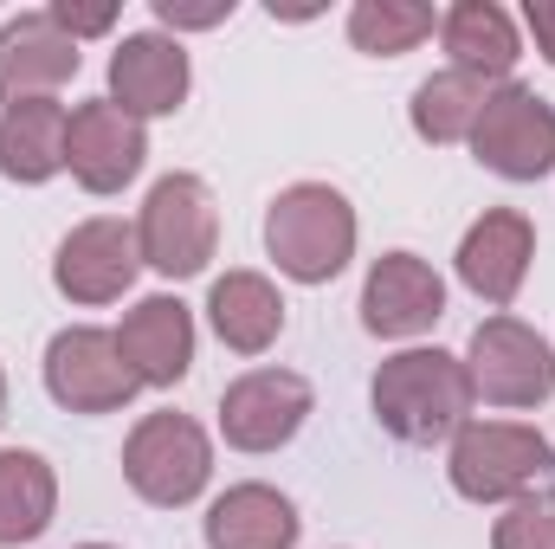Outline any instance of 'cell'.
I'll use <instances>...</instances> for the list:
<instances>
[{"label": "cell", "instance_id": "12", "mask_svg": "<svg viewBox=\"0 0 555 549\" xmlns=\"http://www.w3.org/2000/svg\"><path fill=\"white\" fill-rule=\"evenodd\" d=\"M530 259H537V227H530V214H524V207H485V214L465 227L452 266H459V284H465L478 304L511 310L517 291H524V278H530Z\"/></svg>", "mask_w": 555, "mask_h": 549}, {"label": "cell", "instance_id": "2", "mask_svg": "<svg viewBox=\"0 0 555 549\" xmlns=\"http://www.w3.org/2000/svg\"><path fill=\"white\" fill-rule=\"evenodd\" d=\"M446 478L472 505H524L555 491V439L524 420H465L446 446Z\"/></svg>", "mask_w": 555, "mask_h": 549}, {"label": "cell", "instance_id": "11", "mask_svg": "<svg viewBox=\"0 0 555 549\" xmlns=\"http://www.w3.org/2000/svg\"><path fill=\"white\" fill-rule=\"evenodd\" d=\"M149 162V130H142L130 111H117L111 98H91V104H72V124H65V168L85 194H124Z\"/></svg>", "mask_w": 555, "mask_h": 549}, {"label": "cell", "instance_id": "10", "mask_svg": "<svg viewBox=\"0 0 555 549\" xmlns=\"http://www.w3.org/2000/svg\"><path fill=\"white\" fill-rule=\"evenodd\" d=\"M142 272V246H137V220H117V214H98V220H78L65 240H59V259H52V284L59 297L98 310V304H117Z\"/></svg>", "mask_w": 555, "mask_h": 549}, {"label": "cell", "instance_id": "8", "mask_svg": "<svg viewBox=\"0 0 555 549\" xmlns=\"http://www.w3.org/2000/svg\"><path fill=\"white\" fill-rule=\"evenodd\" d=\"M472 155L504 181H543L555 168V104L530 85H498L472 124Z\"/></svg>", "mask_w": 555, "mask_h": 549}, {"label": "cell", "instance_id": "26", "mask_svg": "<svg viewBox=\"0 0 555 549\" xmlns=\"http://www.w3.org/2000/svg\"><path fill=\"white\" fill-rule=\"evenodd\" d=\"M52 20L85 46V39H98V33H111L117 26V0H98V7H78V0H52Z\"/></svg>", "mask_w": 555, "mask_h": 549}, {"label": "cell", "instance_id": "24", "mask_svg": "<svg viewBox=\"0 0 555 549\" xmlns=\"http://www.w3.org/2000/svg\"><path fill=\"white\" fill-rule=\"evenodd\" d=\"M491 549H555V491L504 505V518L491 524Z\"/></svg>", "mask_w": 555, "mask_h": 549}, {"label": "cell", "instance_id": "9", "mask_svg": "<svg viewBox=\"0 0 555 549\" xmlns=\"http://www.w3.org/2000/svg\"><path fill=\"white\" fill-rule=\"evenodd\" d=\"M310 408H317V395L297 369H246L220 395V439L233 452H278L304 433Z\"/></svg>", "mask_w": 555, "mask_h": 549}, {"label": "cell", "instance_id": "21", "mask_svg": "<svg viewBox=\"0 0 555 549\" xmlns=\"http://www.w3.org/2000/svg\"><path fill=\"white\" fill-rule=\"evenodd\" d=\"M52 518H59V472L46 465V452L0 446V549L39 544Z\"/></svg>", "mask_w": 555, "mask_h": 549}, {"label": "cell", "instance_id": "29", "mask_svg": "<svg viewBox=\"0 0 555 549\" xmlns=\"http://www.w3.org/2000/svg\"><path fill=\"white\" fill-rule=\"evenodd\" d=\"M78 549H117V544H78Z\"/></svg>", "mask_w": 555, "mask_h": 549}, {"label": "cell", "instance_id": "22", "mask_svg": "<svg viewBox=\"0 0 555 549\" xmlns=\"http://www.w3.org/2000/svg\"><path fill=\"white\" fill-rule=\"evenodd\" d=\"M498 85H485V78H472V72H433L426 85L414 91V104H408V117H414V137L433 142V149H446V142H472V124H478V111H485V98H491Z\"/></svg>", "mask_w": 555, "mask_h": 549}, {"label": "cell", "instance_id": "28", "mask_svg": "<svg viewBox=\"0 0 555 549\" xmlns=\"http://www.w3.org/2000/svg\"><path fill=\"white\" fill-rule=\"evenodd\" d=\"M0 426H7V369H0Z\"/></svg>", "mask_w": 555, "mask_h": 549}, {"label": "cell", "instance_id": "27", "mask_svg": "<svg viewBox=\"0 0 555 549\" xmlns=\"http://www.w3.org/2000/svg\"><path fill=\"white\" fill-rule=\"evenodd\" d=\"M524 26H530L543 65H555V0H524Z\"/></svg>", "mask_w": 555, "mask_h": 549}, {"label": "cell", "instance_id": "23", "mask_svg": "<svg viewBox=\"0 0 555 549\" xmlns=\"http://www.w3.org/2000/svg\"><path fill=\"white\" fill-rule=\"evenodd\" d=\"M433 33H439V13L420 0H356L349 7V46L369 59H401Z\"/></svg>", "mask_w": 555, "mask_h": 549}, {"label": "cell", "instance_id": "25", "mask_svg": "<svg viewBox=\"0 0 555 549\" xmlns=\"http://www.w3.org/2000/svg\"><path fill=\"white\" fill-rule=\"evenodd\" d=\"M155 20L168 33H201V26L233 20V0H155Z\"/></svg>", "mask_w": 555, "mask_h": 549}, {"label": "cell", "instance_id": "6", "mask_svg": "<svg viewBox=\"0 0 555 549\" xmlns=\"http://www.w3.org/2000/svg\"><path fill=\"white\" fill-rule=\"evenodd\" d=\"M465 375L485 408H537L555 395V349L524 317H485L465 343Z\"/></svg>", "mask_w": 555, "mask_h": 549}, {"label": "cell", "instance_id": "15", "mask_svg": "<svg viewBox=\"0 0 555 549\" xmlns=\"http://www.w3.org/2000/svg\"><path fill=\"white\" fill-rule=\"evenodd\" d=\"M85 65L78 39L52 20V7H33V13H13L0 26V104H20V98H52L59 85H72Z\"/></svg>", "mask_w": 555, "mask_h": 549}, {"label": "cell", "instance_id": "5", "mask_svg": "<svg viewBox=\"0 0 555 549\" xmlns=\"http://www.w3.org/2000/svg\"><path fill=\"white\" fill-rule=\"evenodd\" d=\"M137 246L142 266L162 278H201L207 259L220 253V207H214V188L201 175H162L149 188L137 214Z\"/></svg>", "mask_w": 555, "mask_h": 549}, {"label": "cell", "instance_id": "17", "mask_svg": "<svg viewBox=\"0 0 555 549\" xmlns=\"http://www.w3.org/2000/svg\"><path fill=\"white\" fill-rule=\"evenodd\" d=\"M201 537H207V549H297L304 518H297V505L278 485L253 478V485H227L207 505Z\"/></svg>", "mask_w": 555, "mask_h": 549}, {"label": "cell", "instance_id": "3", "mask_svg": "<svg viewBox=\"0 0 555 549\" xmlns=\"http://www.w3.org/2000/svg\"><path fill=\"white\" fill-rule=\"evenodd\" d=\"M356 207L330 181H291L266 207V253L291 284H330L356 259Z\"/></svg>", "mask_w": 555, "mask_h": 549}, {"label": "cell", "instance_id": "13", "mask_svg": "<svg viewBox=\"0 0 555 549\" xmlns=\"http://www.w3.org/2000/svg\"><path fill=\"white\" fill-rule=\"evenodd\" d=\"M446 317V278L420 253H382L362 278V330L382 343H414Z\"/></svg>", "mask_w": 555, "mask_h": 549}, {"label": "cell", "instance_id": "7", "mask_svg": "<svg viewBox=\"0 0 555 549\" xmlns=\"http://www.w3.org/2000/svg\"><path fill=\"white\" fill-rule=\"evenodd\" d=\"M137 375L117 349V330L72 323L46 343V395L65 413H117L137 401Z\"/></svg>", "mask_w": 555, "mask_h": 549}, {"label": "cell", "instance_id": "18", "mask_svg": "<svg viewBox=\"0 0 555 549\" xmlns=\"http://www.w3.org/2000/svg\"><path fill=\"white\" fill-rule=\"evenodd\" d=\"M439 46L452 52V72H472L485 85H511V72L524 59L517 20L498 0H452L439 13Z\"/></svg>", "mask_w": 555, "mask_h": 549}, {"label": "cell", "instance_id": "16", "mask_svg": "<svg viewBox=\"0 0 555 549\" xmlns=\"http://www.w3.org/2000/svg\"><path fill=\"white\" fill-rule=\"evenodd\" d=\"M117 349H124V362L142 388H175L194 369V310L175 291L142 297L117 323Z\"/></svg>", "mask_w": 555, "mask_h": 549}, {"label": "cell", "instance_id": "1", "mask_svg": "<svg viewBox=\"0 0 555 549\" xmlns=\"http://www.w3.org/2000/svg\"><path fill=\"white\" fill-rule=\"evenodd\" d=\"M369 401L388 439L401 446H452V433L472 420L478 395L465 375V356L452 349H401L375 369Z\"/></svg>", "mask_w": 555, "mask_h": 549}, {"label": "cell", "instance_id": "4", "mask_svg": "<svg viewBox=\"0 0 555 549\" xmlns=\"http://www.w3.org/2000/svg\"><path fill=\"white\" fill-rule=\"evenodd\" d=\"M124 478L142 505L155 511H181L194 505L207 485H214V439L201 420L162 408V413H142L124 439Z\"/></svg>", "mask_w": 555, "mask_h": 549}, {"label": "cell", "instance_id": "14", "mask_svg": "<svg viewBox=\"0 0 555 549\" xmlns=\"http://www.w3.org/2000/svg\"><path fill=\"white\" fill-rule=\"evenodd\" d=\"M188 91H194V65L175 33H130L111 52V104L130 111L137 124L175 117L188 104Z\"/></svg>", "mask_w": 555, "mask_h": 549}, {"label": "cell", "instance_id": "20", "mask_svg": "<svg viewBox=\"0 0 555 549\" xmlns=\"http://www.w3.org/2000/svg\"><path fill=\"white\" fill-rule=\"evenodd\" d=\"M207 323L233 356H266L284 336V297L266 272H227L207 291Z\"/></svg>", "mask_w": 555, "mask_h": 549}, {"label": "cell", "instance_id": "19", "mask_svg": "<svg viewBox=\"0 0 555 549\" xmlns=\"http://www.w3.org/2000/svg\"><path fill=\"white\" fill-rule=\"evenodd\" d=\"M65 124L72 111L59 98H20L0 111V175L20 188H39L65 175Z\"/></svg>", "mask_w": 555, "mask_h": 549}]
</instances>
